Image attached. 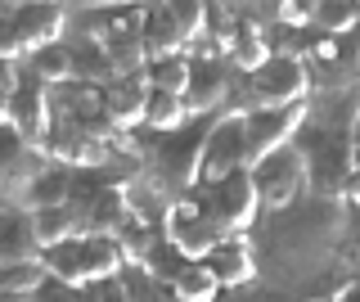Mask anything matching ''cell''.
Segmentation results:
<instances>
[{"mask_svg": "<svg viewBox=\"0 0 360 302\" xmlns=\"http://www.w3.org/2000/svg\"><path fill=\"white\" fill-rule=\"evenodd\" d=\"M32 302H86V298H82V289H77V284H63V279H45L41 294L32 298Z\"/></svg>", "mask_w": 360, "mask_h": 302, "instance_id": "cell-25", "label": "cell"}, {"mask_svg": "<svg viewBox=\"0 0 360 302\" xmlns=\"http://www.w3.org/2000/svg\"><path fill=\"white\" fill-rule=\"evenodd\" d=\"M333 302H360V275H347L342 289L333 294Z\"/></svg>", "mask_w": 360, "mask_h": 302, "instance_id": "cell-27", "label": "cell"}, {"mask_svg": "<svg viewBox=\"0 0 360 302\" xmlns=\"http://www.w3.org/2000/svg\"><path fill=\"white\" fill-rule=\"evenodd\" d=\"M352 140H356V163H360V122H356V131H352Z\"/></svg>", "mask_w": 360, "mask_h": 302, "instance_id": "cell-30", "label": "cell"}, {"mask_svg": "<svg viewBox=\"0 0 360 302\" xmlns=\"http://www.w3.org/2000/svg\"><path fill=\"white\" fill-rule=\"evenodd\" d=\"M202 37H212L225 54H230V50H234V41L243 37L239 5H207V32H202Z\"/></svg>", "mask_w": 360, "mask_h": 302, "instance_id": "cell-22", "label": "cell"}, {"mask_svg": "<svg viewBox=\"0 0 360 302\" xmlns=\"http://www.w3.org/2000/svg\"><path fill=\"white\" fill-rule=\"evenodd\" d=\"M32 153V144L18 136L14 127H9V122H0V176L9 172V167H18L22 158H27Z\"/></svg>", "mask_w": 360, "mask_h": 302, "instance_id": "cell-23", "label": "cell"}, {"mask_svg": "<svg viewBox=\"0 0 360 302\" xmlns=\"http://www.w3.org/2000/svg\"><path fill=\"white\" fill-rule=\"evenodd\" d=\"M82 298H86V302H131L127 284H122V275L90 279V284H82Z\"/></svg>", "mask_w": 360, "mask_h": 302, "instance_id": "cell-24", "label": "cell"}, {"mask_svg": "<svg viewBox=\"0 0 360 302\" xmlns=\"http://www.w3.org/2000/svg\"><path fill=\"white\" fill-rule=\"evenodd\" d=\"M198 203L221 221L225 234H248L252 221L262 217V194H257V181H252L248 167L234 172L230 181H221V185H207V194H202Z\"/></svg>", "mask_w": 360, "mask_h": 302, "instance_id": "cell-6", "label": "cell"}, {"mask_svg": "<svg viewBox=\"0 0 360 302\" xmlns=\"http://www.w3.org/2000/svg\"><path fill=\"white\" fill-rule=\"evenodd\" d=\"M302 127H307V104L297 108H252L248 113V172L262 158L297 144Z\"/></svg>", "mask_w": 360, "mask_h": 302, "instance_id": "cell-7", "label": "cell"}, {"mask_svg": "<svg viewBox=\"0 0 360 302\" xmlns=\"http://www.w3.org/2000/svg\"><path fill=\"white\" fill-rule=\"evenodd\" d=\"M207 266H212V275L221 279V289H248L257 275H262V257H257V248H252L248 234H230V239H221L217 248L207 253Z\"/></svg>", "mask_w": 360, "mask_h": 302, "instance_id": "cell-9", "label": "cell"}, {"mask_svg": "<svg viewBox=\"0 0 360 302\" xmlns=\"http://www.w3.org/2000/svg\"><path fill=\"white\" fill-rule=\"evenodd\" d=\"M311 63L297 59V54H275L262 73L243 77L239 86V108L252 113V108H297L311 99Z\"/></svg>", "mask_w": 360, "mask_h": 302, "instance_id": "cell-2", "label": "cell"}, {"mask_svg": "<svg viewBox=\"0 0 360 302\" xmlns=\"http://www.w3.org/2000/svg\"><path fill=\"white\" fill-rule=\"evenodd\" d=\"M248 167V113L243 108H230L207 127V140H202V167L198 181L202 185H221L230 181L234 172Z\"/></svg>", "mask_w": 360, "mask_h": 302, "instance_id": "cell-4", "label": "cell"}, {"mask_svg": "<svg viewBox=\"0 0 360 302\" xmlns=\"http://www.w3.org/2000/svg\"><path fill=\"white\" fill-rule=\"evenodd\" d=\"M302 302H333V298H324V294H315V298H302Z\"/></svg>", "mask_w": 360, "mask_h": 302, "instance_id": "cell-31", "label": "cell"}, {"mask_svg": "<svg viewBox=\"0 0 360 302\" xmlns=\"http://www.w3.org/2000/svg\"><path fill=\"white\" fill-rule=\"evenodd\" d=\"M122 271H127V257H122L112 234H82V284L122 275Z\"/></svg>", "mask_w": 360, "mask_h": 302, "instance_id": "cell-14", "label": "cell"}, {"mask_svg": "<svg viewBox=\"0 0 360 302\" xmlns=\"http://www.w3.org/2000/svg\"><path fill=\"white\" fill-rule=\"evenodd\" d=\"M149 82L144 77H117L104 86V118L112 122V131H135L149 113Z\"/></svg>", "mask_w": 360, "mask_h": 302, "instance_id": "cell-10", "label": "cell"}, {"mask_svg": "<svg viewBox=\"0 0 360 302\" xmlns=\"http://www.w3.org/2000/svg\"><path fill=\"white\" fill-rule=\"evenodd\" d=\"M32 217V234H37V248H54V244H68V239H82L86 234V221L72 203H59V208H37L27 212Z\"/></svg>", "mask_w": 360, "mask_h": 302, "instance_id": "cell-12", "label": "cell"}, {"mask_svg": "<svg viewBox=\"0 0 360 302\" xmlns=\"http://www.w3.org/2000/svg\"><path fill=\"white\" fill-rule=\"evenodd\" d=\"M292 149L302 153L307 167V185L315 199H338L342 185L360 172L356 163V140L352 131H320V127H302V136Z\"/></svg>", "mask_w": 360, "mask_h": 302, "instance_id": "cell-1", "label": "cell"}, {"mask_svg": "<svg viewBox=\"0 0 360 302\" xmlns=\"http://www.w3.org/2000/svg\"><path fill=\"white\" fill-rule=\"evenodd\" d=\"M72 199V172L59 163H45L37 176H32L27 185H22V194H18V203L22 212H37V208H59Z\"/></svg>", "mask_w": 360, "mask_h": 302, "instance_id": "cell-11", "label": "cell"}, {"mask_svg": "<svg viewBox=\"0 0 360 302\" xmlns=\"http://www.w3.org/2000/svg\"><path fill=\"white\" fill-rule=\"evenodd\" d=\"M162 234H167V244H172V248H180L185 262H207V253L217 248L221 239H230L221 221L198 203V194H185V199H176V203L167 208Z\"/></svg>", "mask_w": 360, "mask_h": 302, "instance_id": "cell-3", "label": "cell"}, {"mask_svg": "<svg viewBox=\"0 0 360 302\" xmlns=\"http://www.w3.org/2000/svg\"><path fill=\"white\" fill-rule=\"evenodd\" d=\"M194 113H189L185 95H167V91H153L149 95V113H144V127L153 131V136H172V131L189 127Z\"/></svg>", "mask_w": 360, "mask_h": 302, "instance_id": "cell-17", "label": "cell"}, {"mask_svg": "<svg viewBox=\"0 0 360 302\" xmlns=\"http://www.w3.org/2000/svg\"><path fill=\"white\" fill-rule=\"evenodd\" d=\"M112 239H117V248H122V257H127V266H144V262L158 253V244H162L167 234H162V226H153V221L131 217L127 226L112 234Z\"/></svg>", "mask_w": 360, "mask_h": 302, "instance_id": "cell-16", "label": "cell"}, {"mask_svg": "<svg viewBox=\"0 0 360 302\" xmlns=\"http://www.w3.org/2000/svg\"><path fill=\"white\" fill-rule=\"evenodd\" d=\"M149 91H167V95H185L189 91V54H167V59H149L144 68Z\"/></svg>", "mask_w": 360, "mask_h": 302, "instance_id": "cell-20", "label": "cell"}, {"mask_svg": "<svg viewBox=\"0 0 360 302\" xmlns=\"http://www.w3.org/2000/svg\"><path fill=\"white\" fill-rule=\"evenodd\" d=\"M9 99H14V95H9V91H0V122H9Z\"/></svg>", "mask_w": 360, "mask_h": 302, "instance_id": "cell-28", "label": "cell"}, {"mask_svg": "<svg viewBox=\"0 0 360 302\" xmlns=\"http://www.w3.org/2000/svg\"><path fill=\"white\" fill-rule=\"evenodd\" d=\"M0 302H32V298H18V294H5V289H0Z\"/></svg>", "mask_w": 360, "mask_h": 302, "instance_id": "cell-29", "label": "cell"}, {"mask_svg": "<svg viewBox=\"0 0 360 302\" xmlns=\"http://www.w3.org/2000/svg\"><path fill=\"white\" fill-rule=\"evenodd\" d=\"M45 279H50V271L41 266V257H22V262L0 266V289H5V294H18V298H37Z\"/></svg>", "mask_w": 360, "mask_h": 302, "instance_id": "cell-18", "label": "cell"}, {"mask_svg": "<svg viewBox=\"0 0 360 302\" xmlns=\"http://www.w3.org/2000/svg\"><path fill=\"white\" fill-rule=\"evenodd\" d=\"M252 181H257V194H262V208L275 217V212H288L302 203V194H307V167H302V153L292 149H279L270 153V158H262L252 167Z\"/></svg>", "mask_w": 360, "mask_h": 302, "instance_id": "cell-5", "label": "cell"}, {"mask_svg": "<svg viewBox=\"0 0 360 302\" xmlns=\"http://www.w3.org/2000/svg\"><path fill=\"white\" fill-rule=\"evenodd\" d=\"M22 257H41L37 234H32V217L22 208L0 203V266L22 262Z\"/></svg>", "mask_w": 360, "mask_h": 302, "instance_id": "cell-13", "label": "cell"}, {"mask_svg": "<svg viewBox=\"0 0 360 302\" xmlns=\"http://www.w3.org/2000/svg\"><path fill=\"white\" fill-rule=\"evenodd\" d=\"M32 77H37L41 86H68V82H77V63H72V46L68 41H54V46H41L37 54H32L27 63H22Z\"/></svg>", "mask_w": 360, "mask_h": 302, "instance_id": "cell-15", "label": "cell"}, {"mask_svg": "<svg viewBox=\"0 0 360 302\" xmlns=\"http://www.w3.org/2000/svg\"><path fill=\"white\" fill-rule=\"evenodd\" d=\"M9 127H14L18 136L32 144V149H41L45 136H50V127H54L50 86H41V82H37V77H32L27 68H22V82H18L14 99H9Z\"/></svg>", "mask_w": 360, "mask_h": 302, "instance_id": "cell-8", "label": "cell"}, {"mask_svg": "<svg viewBox=\"0 0 360 302\" xmlns=\"http://www.w3.org/2000/svg\"><path fill=\"white\" fill-rule=\"evenodd\" d=\"M311 27H320L324 37H342V32L360 27V0H320Z\"/></svg>", "mask_w": 360, "mask_h": 302, "instance_id": "cell-21", "label": "cell"}, {"mask_svg": "<svg viewBox=\"0 0 360 302\" xmlns=\"http://www.w3.org/2000/svg\"><path fill=\"white\" fill-rule=\"evenodd\" d=\"M338 203H342L347 212H352V208H360V172L352 176V181H347L342 185V194H338Z\"/></svg>", "mask_w": 360, "mask_h": 302, "instance_id": "cell-26", "label": "cell"}, {"mask_svg": "<svg viewBox=\"0 0 360 302\" xmlns=\"http://www.w3.org/2000/svg\"><path fill=\"white\" fill-rule=\"evenodd\" d=\"M172 289H176V298H180V302H217L221 279L212 275V266H207V262H185V271L172 279Z\"/></svg>", "mask_w": 360, "mask_h": 302, "instance_id": "cell-19", "label": "cell"}]
</instances>
